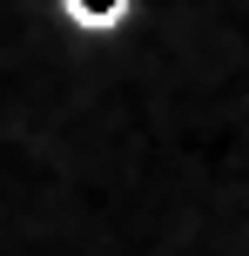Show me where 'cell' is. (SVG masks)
Returning a JSON list of instances; mask_svg holds the SVG:
<instances>
[{
  "instance_id": "1",
  "label": "cell",
  "mask_w": 249,
  "mask_h": 256,
  "mask_svg": "<svg viewBox=\"0 0 249 256\" xmlns=\"http://www.w3.org/2000/svg\"><path fill=\"white\" fill-rule=\"evenodd\" d=\"M54 20L74 40H121L142 20V0H54Z\"/></svg>"
}]
</instances>
